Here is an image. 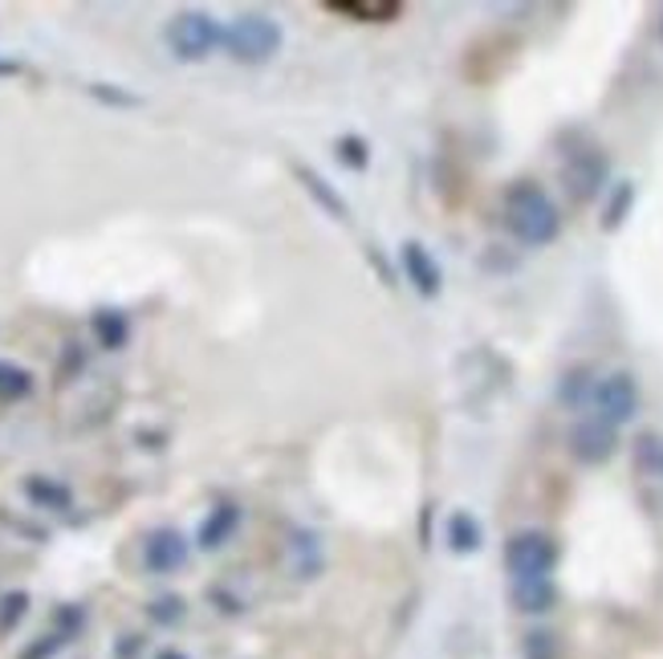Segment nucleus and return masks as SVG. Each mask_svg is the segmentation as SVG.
<instances>
[{"instance_id":"f8f14e48","label":"nucleus","mask_w":663,"mask_h":659,"mask_svg":"<svg viewBox=\"0 0 663 659\" xmlns=\"http://www.w3.org/2000/svg\"><path fill=\"white\" fill-rule=\"evenodd\" d=\"M326 9L346 17V21H363V24H387L403 17L399 0H326Z\"/></svg>"},{"instance_id":"1a4fd4ad","label":"nucleus","mask_w":663,"mask_h":659,"mask_svg":"<svg viewBox=\"0 0 663 659\" xmlns=\"http://www.w3.org/2000/svg\"><path fill=\"white\" fill-rule=\"evenodd\" d=\"M399 269L419 297H439V289H444V269H439V260L432 257V248L419 245V240H407V245L399 248Z\"/></svg>"},{"instance_id":"f03ea898","label":"nucleus","mask_w":663,"mask_h":659,"mask_svg":"<svg viewBox=\"0 0 663 659\" xmlns=\"http://www.w3.org/2000/svg\"><path fill=\"white\" fill-rule=\"evenodd\" d=\"M281 24L265 17V12H240L237 21L225 29V49L228 58L240 61V66H265L281 53Z\"/></svg>"},{"instance_id":"cd10ccee","label":"nucleus","mask_w":663,"mask_h":659,"mask_svg":"<svg viewBox=\"0 0 663 659\" xmlns=\"http://www.w3.org/2000/svg\"><path fill=\"white\" fill-rule=\"evenodd\" d=\"M17 73H24V66H21V61L0 58V78H17Z\"/></svg>"},{"instance_id":"aec40b11","label":"nucleus","mask_w":663,"mask_h":659,"mask_svg":"<svg viewBox=\"0 0 663 659\" xmlns=\"http://www.w3.org/2000/svg\"><path fill=\"white\" fill-rule=\"evenodd\" d=\"M29 614V594L24 590H9V594H0V636H12L21 619Z\"/></svg>"},{"instance_id":"a878e982","label":"nucleus","mask_w":663,"mask_h":659,"mask_svg":"<svg viewBox=\"0 0 663 659\" xmlns=\"http://www.w3.org/2000/svg\"><path fill=\"white\" fill-rule=\"evenodd\" d=\"M82 627H86V611H82V607H70V602H66V607H58V636L66 639V643H70V639L78 636Z\"/></svg>"},{"instance_id":"4468645a","label":"nucleus","mask_w":663,"mask_h":659,"mask_svg":"<svg viewBox=\"0 0 663 659\" xmlns=\"http://www.w3.org/2000/svg\"><path fill=\"white\" fill-rule=\"evenodd\" d=\"M509 599L522 614H545L557 607V587L554 578H525L509 587Z\"/></svg>"},{"instance_id":"c756f323","label":"nucleus","mask_w":663,"mask_h":659,"mask_svg":"<svg viewBox=\"0 0 663 659\" xmlns=\"http://www.w3.org/2000/svg\"><path fill=\"white\" fill-rule=\"evenodd\" d=\"M660 37H663V21H660Z\"/></svg>"},{"instance_id":"423d86ee","label":"nucleus","mask_w":663,"mask_h":659,"mask_svg":"<svg viewBox=\"0 0 663 659\" xmlns=\"http://www.w3.org/2000/svg\"><path fill=\"white\" fill-rule=\"evenodd\" d=\"M562 184L578 204L594 200L606 184V155L598 147H574L562 159Z\"/></svg>"},{"instance_id":"393cba45","label":"nucleus","mask_w":663,"mask_h":659,"mask_svg":"<svg viewBox=\"0 0 663 659\" xmlns=\"http://www.w3.org/2000/svg\"><path fill=\"white\" fill-rule=\"evenodd\" d=\"M525 659H557V639L550 631H530L525 636Z\"/></svg>"},{"instance_id":"2eb2a0df","label":"nucleus","mask_w":663,"mask_h":659,"mask_svg":"<svg viewBox=\"0 0 663 659\" xmlns=\"http://www.w3.org/2000/svg\"><path fill=\"white\" fill-rule=\"evenodd\" d=\"M90 334H95V342L102 351H122V346L131 342V318H127L122 309L102 306L90 314Z\"/></svg>"},{"instance_id":"b1692460","label":"nucleus","mask_w":663,"mask_h":659,"mask_svg":"<svg viewBox=\"0 0 663 659\" xmlns=\"http://www.w3.org/2000/svg\"><path fill=\"white\" fill-rule=\"evenodd\" d=\"M90 90V98H98L102 107H142V98L139 95H127V90H119V86H110V82H90L86 86Z\"/></svg>"},{"instance_id":"f257e3e1","label":"nucleus","mask_w":663,"mask_h":659,"mask_svg":"<svg viewBox=\"0 0 663 659\" xmlns=\"http://www.w3.org/2000/svg\"><path fill=\"white\" fill-rule=\"evenodd\" d=\"M505 228L513 233V240H522L530 248H545L554 245L557 233H562V216L537 184L522 179V184H513L505 191Z\"/></svg>"},{"instance_id":"20e7f679","label":"nucleus","mask_w":663,"mask_h":659,"mask_svg":"<svg viewBox=\"0 0 663 659\" xmlns=\"http://www.w3.org/2000/svg\"><path fill=\"white\" fill-rule=\"evenodd\" d=\"M557 542L542 530H522L513 533L505 542V570H509L513 582H525V578H550L557 565Z\"/></svg>"},{"instance_id":"6e6552de","label":"nucleus","mask_w":663,"mask_h":659,"mask_svg":"<svg viewBox=\"0 0 663 659\" xmlns=\"http://www.w3.org/2000/svg\"><path fill=\"white\" fill-rule=\"evenodd\" d=\"M615 444H619V427L603 424L598 415L574 424V432H570V456L578 460V464H606V460L615 456Z\"/></svg>"},{"instance_id":"9b49d317","label":"nucleus","mask_w":663,"mask_h":659,"mask_svg":"<svg viewBox=\"0 0 663 659\" xmlns=\"http://www.w3.org/2000/svg\"><path fill=\"white\" fill-rule=\"evenodd\" d=\"M24 501L33 509H46V513H66V509H73V489L58 476L33 472V476H24Z\"/></svg>"},{"instance_id":"f3484780","label":"nucleus","mask_w":663,"mask_h":659,"mask_svg":"<svg viewBox=\"0 0 663 659\" xmlns=\"http://www.w3.org/2000/svg\"><path fill=\"white\" fill-rule=\"evenodd\" d=\"M631 456H635V472H640V476L663 481V432H640Z\"/></svg>"},{"instance_id":"bb28decb","label":"nucleus","mask_w":663,"mask_h":659,"mask_svg":"<svg viewBox=\"0 0 663 659\" xmlns=\"http://www.w3.org/2000/svg\"><path fill=\"white\" fill-rule=\"evenodd\" d=\"M61 648H66V639H61L58 631H53V636H41V639H33V643H29V648H24L17 659H53Z\"/></svg>"},{"instance_id":"412c9836","label":"nucleus","mask_w":663,"mask_h":659,"mask_svg":"<svg viewBox=\"0 0 663 659\" xmlns=\"http://www.w3.org/2000/svg\"><path fill=\"white\" fill-rule=\"evenodd\" d=\"M334 155H338V164L350 167V171H367L370 164V147L367 139H358V135H343V139L334 142Z\"/></svg>"},{"instance_id":"9d476101","label":"nucleus","mask_w":663,"mask_h":659,"mask_svg":"<svg viewBox=\"0 0 663 659\" xmlns=\"http://www.w3.org/2000/svg\"><path fill=\"white\" fill-rule=\"evenodd\" d=\"M237 530H240V505L237 501H220V505L208 509V518L200 521V530H196V545H200L204 553L225 550Z\"/></svg>"},{"instance_id":"4be33fe9","label":"nucleus","mask_w":663,"mask_h":659,"mask_svg":"<svg viewBox=\"0 0 663 659\" xmlns=\"http://www.w3.org/2000/svg\"><path fill=\"white\" fill-rule=\"evenodd\" d=\"M631 204H635V184H619L615 188V196H611V204H606V216H603V228L606 233H615L619 224L627 220V213H631Z\"/></svg>"},{"instance_id":"7ed1b4c3","label":"nucleus","mask_w":663,"mask_h":659,"mask_svg":"<svg viewBox=\"0 0 663 659\" xmlns=\"http://www.w3.org/2000/svg\"><path fill=\"white\" fill-rule=\"evenodd\" d=\"M164 37H167V49H171L179 61H204V58H212L216 49H225V24L216 21L212 12H200V9L176 12Z\"/></svg>"},{"instance_id":"ddd939ff","label":"nucleus","mask_w":663,"mask_h":659,"mask_svg":"<svg viewBox=\"0 0 663 659\" xmlns=\"http://www.w3.org/2000/svg\"><path fill=\"white\" fill-rule=\"evenodd\" d=\"M294 176L301 179V188H306L309 196L318 200L321 213L334 216V220H350V204L338 196V188H334L330 179L318 176V171H314V167H306V164H294Z\"/></svg>"},{"instance_id":"39448f33","label":"nucleus","mask_w":663,"mask_h":659,"mask_svg":"<svg viewBox=\"0 0 663 659\" xmlns=\"http://www.w3.org/2000/svg\"><path fill=\"white\" fill-rule=\"evenodd\" d=\"M591 403L603 424L623 427L640 415V383H635V375H627V371H615V375H606L594 383Z\"/></svg>"},{"instance_id":"a211bd4d","label":"nucleus","mask_w":663,"mask_h":659,"mask_svg":"<svg viewBox=\"0 0 663 659\" xmlns=\"http://www.w3.org/2000/svg\"><path fill=\"white\" fill-rule=\"evenodd\" d=\"M29 395H33V371L0 358V403H21Z\"/></svg>"},{"instance_id":"c85d7f7f","label":"nucleus","mask_w":663,"mask_h":659,"mask_svg":"<svg viewBox=\"0 0 663 659\" xmlns=\"http://www.w3.org/2000/svg\"><path fill=\"white\" fill-rule=\"evenodd\" d=\"M155 659H188V656H184V651H176V648H164Z\"/></svg>"},{"instance_id":"dca6fc26","label":"nucleus","mask_w":663,"mask_h":659,"mask_svg":"<svg viewBox=\"0 0 663 659\" xmlns=\"http://www.w3.org/2000/svg\"><path fill=\"white\" fill-rule=\"evenodd\" d=\"M444 542H448L452 553H476L481 542H485V530H481V521H476L473 513L456 509V513L444 521Z\"/></svg>"},{"instance_id":"0eeeda50","label":"nucleus","mask_w":663,"mask_h":659,"mask_svg":"<svg viewBox=\"0 0 663 659\" xmlns=\"http://www.w3.org/2000/svg\"><path fill=\"white\" fill-rule=\"evenodd\" d=\"M191 558V542L184 538L179 530H171V525H159V530L147 533V542H142V565H147V574H176V570H184Z\"/></svg>"},{"instance_id":"6ab92c4d","label":"nucleus","mask_w":663,"mask_h":659,"mask_svg":"<svg viewBox=\"0 0 663 659\" xmlns=\"http://www.w3.org/2000/svg\"><path fill=\"white\" fill-rule=\"evenodd\" d=\"M557 400L566 403V407H582V403L594 400V383H591V371H570L566 378H562V387H557Z\"/></svg>"},{"instance_id":"5701e85b","label":"nucleus","mask_w":663,"mask_h":659,"mask_svg":"<svg viewBox=\"0 0 663 659\" xmlns=\"http://www.w3.org/2000/svg\"><path fill=\"white\" fill-rule=\"evenodd\" d=\"M147 614H151V623L159 627H176L184 614H188V602L179 599V594H159V599L147 607Z\"/></svg>"}]
</instances>
